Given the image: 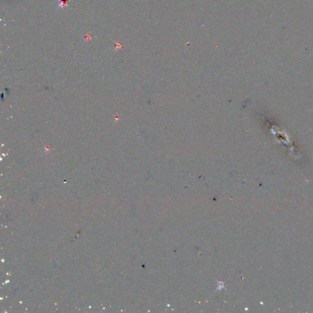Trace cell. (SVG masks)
I'll return each instance as SVG.
<instances>
[{
	"mask_svg": "<svg viewBox=\"0 0 313 313\" xmlns=\"http://www.w3.org/2000/svg\"><path fill=\"white\" fill-rule=\"evenodd\" d=\"M59 2V4H58V7L57 9H60V8H63L65 6H68V0H58Z\"/></svg>",
	"mask_w": 313,
	"mask_h": 313,
	"instance_id": "cell-1",
	"label": "cell"
}]
</instances>
